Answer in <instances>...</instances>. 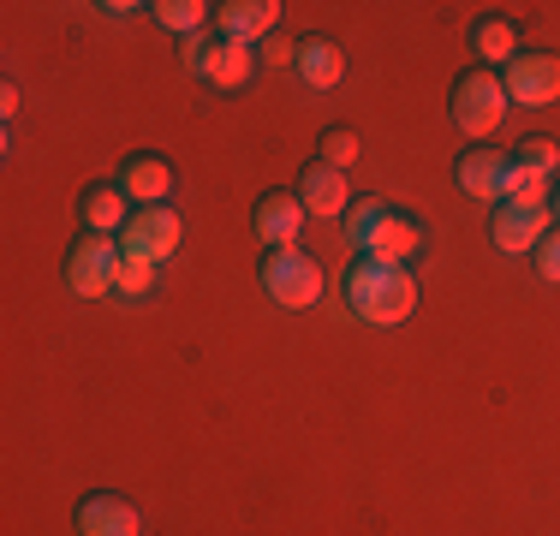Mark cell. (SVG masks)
<instances>
[{"label":"cell","mask_w":560,"mask_h":536,"mask_svg":"<svg viewBox=\"0 0 560 536\" xmlns=\"http://www.w3.org/2000/svg\"><path fill=\"white\" fill-rule=\"evenodd\" d=\"M346 299H352V316L376 322V328H394V322H406L418 311V280H411V268L358 257L346 268Z\"/></svg>","instance_id":"1"},{"label":"cell","mask_w":560,"mask_h":536,"mask_svg":"<svg viewBox=\"0 0 560 536\" xmlns=\"http://www.w3.org/2000/svg\"><path fill=\"white\" fill-rule=\"evenodd\" d=\"M501 119H506V84H501V72L471 66V72L453 78V126H459L465 138H489Z\"/></svg>","instance_id":"2"},{"label":"cell","mask_w":560,"mask_h":536,"mask_svg":"<svg viewBox=\"0 0 560 536\" xmlns=\"http://www.w3.org/2000/svg\"><path fill=\"white\" fill-rule=\"evenodd\" d=\"M262 292L280 311H304V304L323 299V263L304 257V250H269L262 257Z\"/></svg>","instance_id":"3"},{"label":"cell","mask_w":560,"mask_h":536,"mask_svg":"<svg viewBox=\"0 0 560 536\" xmlns=\"http://www.w3.org/2000/svg\"><path fill=\"white\" fill-rule=\"evenodd\" d=\"M501 84H506V102H518V107H549V102H560V54H549V48H518L513 60L501 66Z\"/></svg>","instance_id":"4"},{"label":"cell","mask_w":560,"mask_h":536,"mask_svg":"<svg viewBox=\"0 0 560 536\" xmlns=\"http://www.w3.org/2000/svg\"><path fill=\"white\" fill-rule=\"evenodd\" d=\"M119 257H126V250H119L114 238L84 233V238L72 245V257H66V287H72L78 299H102V292H114Z\"/></svg>","instance_id":"5"},{"label":"cell","mask_w":560,"mask_h":536,"mask_svg":"<svg viewBox=\"0 0 560 536\" xmlns=\"http://www.w3.org/2000/svg\"><path fill=\"white\" fill-rule=\"evenodd\" d=\"M119 250H131V257H150V263L173 257V250H179V214H173L167 203L131 209L126 233H119Z\"/></svg>","instance_id":"6"},{"label":"cell","mask_w":560,"mask_h":536,"mask_svg":"<svg viewBox=\"0 0 560 536\" xmlns=\"http://www.w3.org/2000/svg\"><path fill=\"white\" fill-rule=\"evenodd\" d=\"M555 226V209L549 203H495L489 214V238H495V250H537V238Z\"/></svg>","instance_id":"7"},{"label":"cell","mask_w":560,"mask_h":536,"mask_svg":"<svg viewBox=\"0 0 560 536\" xmlns=\"http://www.w3.org/2000/svg\"><path fill=\"white\" fill-rule=\"evenodd\" d=\"M72 525H78V536H143V513L126 501V494L96 489V494H84V501H78Z\"/></svg>","instance_id":"8"},{"label":"cell","mask_w":560,"mask_h":536,"mask_svg":"<svg viewBox=\"0 0 560 536\" xmlns=\"http://www.w3.org/2000/svg\"><path fill=\"white\" fill-rule=\"evenodd\" d=\"M215 24H221V43H269L275 24H280V7L275 0H226V7H215Z\"/></svg>","instance_id":"9"},{"label":"cell","mask_w":560,"mask_h":536,"mask_svg":"<svg viewBox=\"0 0 560 536\" xmlns=\"http://www.w3.org/2000/svg\"><path fill=\"white\" fill-rule=\"evenodd\" d=\"M501 173H506V150H489V143H471L453 161V185L477 203H501Z\"/></svg>","instance_id":"10"},{"label":"cell","mask_w":560,"mask_h":536,"mask_svg":"<svg viewBox=\"0 0 560 536\" xmlns=\"http://www.w3.org/2000/svg\"><path fill=\"white\" fill-rule=\"evenodd\" d=\"M304 233V203L299 191H262L257 197V238L269 250H292Z\"/></svg>","instance_id":"11"},{"label":"cell","mask_w":560,"mask_h":536,"mask_svg":"<svg viewBox=\"0 0 560 536\" xmlns=\"http://www.w3.org/2000/svg\"><path fill=\"white\" fill-rule=\"evenodd\" d=\"M257 48H245V43H209L203 48V60H197V78H209L215 90H245L250 78H257Z\"/></svg>","instance_id":"12"},{"label":"cell","mask_w":560,"mask_h":536,"mask_svg":"<svg viewBox=\"0 0 560 536\" xmlns=\"http://www.w3.org/2000/svg\"><path fill=\"white\" fill-rule=\"evenodd\" d=\"M299 203H304V214H346L352 209L346 173L328 167V161H311V167L299 173Z\"/></svg>","instance_id":"13"},{"label":"cell","mask_w":560,"mask_h":536,"mask_svg":"<svg viewBox=\"0 0 560 536\" xmlns=\"http://www.w3.org/2000/svg\"><path fill=\"white\" fill-rule=\"evenodd\" d=\"M418 250H423V226H418V214H406V209H388V221H382L376 245H370V263L406 268L411 257H418Z\"/></svg>","instance_id":"14"},{"label":"cell","mask_w":560,"mask_h":536,"mask_svg":"<svg viewBox=\"0 0 560 536\" xmlns=\"http://www.w3.org/2000/svg\"><path fill=\"white\" fill-rule=\"evenodd\" d=\"M78 221H84V233H102V238L126 233V221H131L126 191H119V185H90V191L78 197Z\"/></svg>","instance_id":"15"},{"label":"cell","mask_w":560,"mask_h":536,"mask_svg":"<svg viewBox=\"0 0 560 536\" xmlns=\"http://www.w3.org/2000/svg\"><path fill=\"white\" fill-rule=\"evenodd\" d=\"M119 191L131 197V203H162V197L173 191V167L162 155H131L126 167H119Z\"/></svg>","instance_id":"16"},{"label":"cell","mask_w":560,"mask_h":536,"mask_svg":"<svg viewBox=\"0 0 560 536\" xmlns=\"http://www.w3.org/2000/svg\"><path fill=\"white\" fill-rule=\"evenodd\" d=\"M299 78L311 90H335L340 84V72H346V54H340V43H328V36H311V43H299Z\"/></svg>","instance_id":"17"},{"label":"cell","mask_w":560,"mask_h":536,"mask_svg":"<svg viewBox=\"0 0 560 536\" xmlns=\"http://www.w3.org/2000/svg\"><path fill=\"white\" fill-rule=\"evenodd\" d=\"M471 48H477V60H501L506 66L518 54V31L506 19H477L471 24Z\"/></svg>","instance_id":"18"},{"label":"cell","mask_w":560,"mask_h":536,"mask_svg":"<svg viewBox=\"0 0 560 536\" xmlns=\"http://www.w3.org/2000/svg\"><path fill=\"white\" fill-rule=\"evenodd\" d=\"M549 173H530L506 155V173H501V203H549Z\"/></svg>","instance_id":"19"},{"label":"cell","mask_w":560,"mask_h":536,"mask_svg":"<svg viewBox=\"0 0 560 536\" xmlns=\"http://www.w3.org/2000/svg\"><path fill=\"white\" fill-rule=\"evenodd\" d=\"M382 221H388V203H376V197L352 203V209H346V245H352V250H364V257H370V245H376Z\"/></svg>","instance_id":"20"},{"label":"cell","mask_w":560,"mask_h":536,"mask_svg":"<svg viewBox=\"0 0 560 536\" xmlns=\"http://www.w3.org/2000/svg\"><path fill=\"white\" fill-rule=\"evenodd\" d=\"M150 12L167 24L173 36H197V31H203V19H209L215 7H203V0H162V7H150Z\"/></svg>","instance_id":"21"},{"label":"cell","mask_w":560,"mask_h":536,"mask_svg":"<svg viewBox=\"0 0 560 536\" xmlns=\"http://www.w3.org/2000/svg\"><path fill=\"white\" fill-rule=\"evenodd\" d=\"M150 287H155V263H150V257H131V250H126V257H119L114 292H119V299H143Z\"/></svg>","instance_id":"22"},{"label":"cell","mask_w":560,"mask_h":536,"mask_svg":"<svg viewBox=\"0 0 560 536\" xmlns=\"http://www.w3.org/2000/svg\"><path fill=\"white\" fill-rule=\"evenodd\" d=\"M513 161H518V167H530V173H549V179H555V167H560V143H555V138H525V143L513 150Z\"/></svg>","instance_id":"23"},{"label":"cell","mask_w":560,"mask_h":536,"mask_svg":"<svg viewBox=\"0 0 560 536\" xmlns=\"http://www.w3.org/2000/svg\"><path fill=\"white\" fill-rule=\"evenodd\" d=\"M323 161H328V167H352V161H358V131L352 126H328L323 131Z\"/></svg>","instance_id":"24"},{"label":"cell","mask_w":560,"mask_h":536,"mask_svg":"<svg viewBox=\"0 0 560 536\" xmlns=\"http://www.w3.org/2000/svg\"><path fill=\"white\" fill-rule=\"evenodd\" d=\"M530 263H537V275H542V280H555V287H560V226H549V233L537 238Z\"/></svg>","instance_id":"25"},{"label":"cell","mask_w":560,"mask_h":536,"mask_svg":"<svg viewBox=\"0 0 560 536\" xmlns=\"http://www.w3.org/2000/svg\"><path fill=\"white\" fill-rule=\"evenodd\" d=\"M257 60H269V66H292L299 60V43H287V36H269V43H257Z\"/></svg>","instance_id":"26"},{"label":"cell","mask_w":560,"mask_h":536,"mask_svg":"<svg viewBox=\"0 0 560 536\" xmlns=\"http://www.w3.org/2000/svg\"><path fill=\"white\" fill-rule=\"evenodd\" d=\"M549 203H555V226H560V191H555V197H549Z\"/></svg>","instance_id":"27"}]
</instances>
